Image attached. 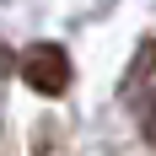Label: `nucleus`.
Wrapping results in <instances>:
<instances>
[{"label":"nucleus","instance_id":"f257e3e1","mask_svg":"<svg viewBox=\"0 0 156 156\" xmlns=\"http://www.w3.org/2000/svg\"><path fill=\"white\" fill-rule=\"evenodd\" d=\"M22 81H27L32 92H43V97H59L70 86V54L59 43H32L22 54Z\"/></svg>","mask_w":156,"mask_h":156},{"label":"nucleus","instance_id":"f03ea898","mask_svg":"<svg viewBox=\"0 0 156 156\" xmlns=\"http://www.w3.org/2000/svg\"><path fill=\"white\" fill-rule=\"evenodd\" d=\"M151 65H156V43H151V38H145V43H140V65H129V86H140V81H145V70H151Z\"/></svg>","mask_w":156,"mask_h":156},{"label":"nucleus","instance_id":"7ed1b4c3","mask_svg":"<svg viewBox=\"0 0 156 156\" xmlns=\"http://www.w3.org/2000/svg\"><path fill=\"white\" fill-rule=\"evenodd\" d=\"M145 140L156 145V102H151V113H145Z\"/></svg>","mask_w":156,"mask_h":156}]
</instances>
